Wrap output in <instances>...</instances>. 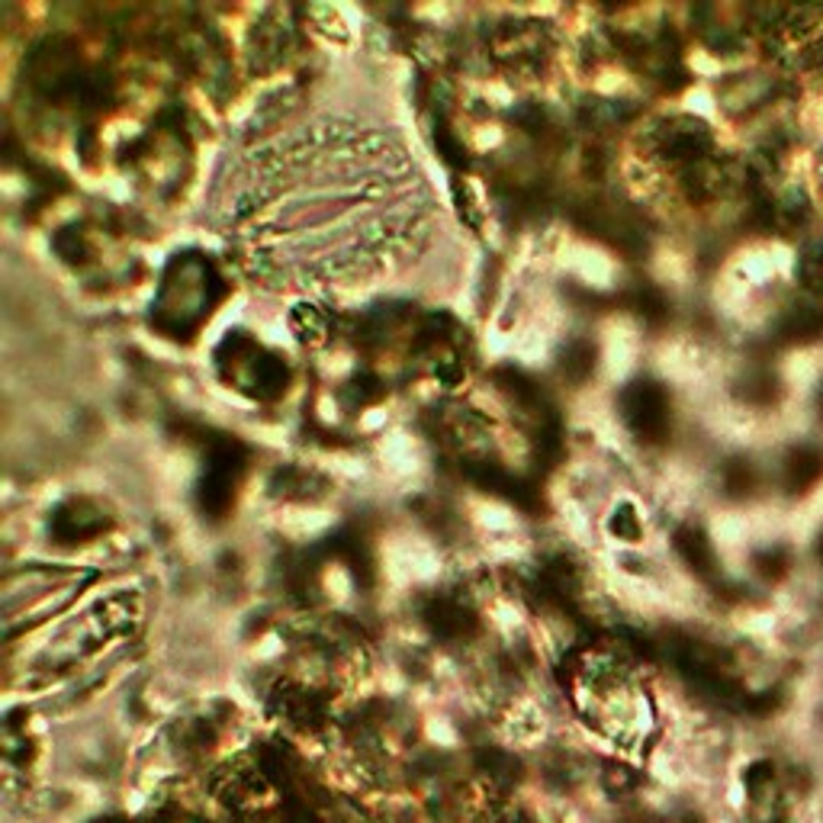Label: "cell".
<instances>
[{"label": "cell", "instance_id": "1", "mask_svg": "<svg viewBox=\"0 0 823 823\" xmlns=\"http://www.w3.org/2000/svg\"><path fill=\"white\" fill-rule=\"evenodd\" d=\"M171 823H206V821H197V817H184V814H181V817H174Z\"/></svg>", "mask_w": 823, "mask_h": 823}]
</instances>
